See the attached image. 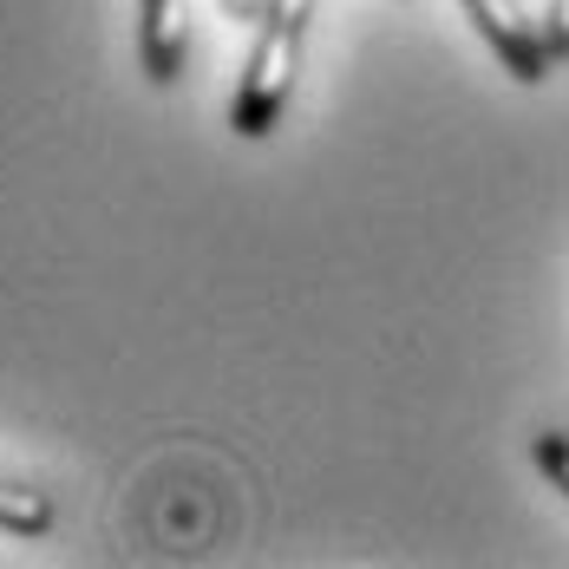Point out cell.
Listing matches in <instances>:
<instances>
[{"label":"cell","mask_w":569,"mask_h":569,"mask_svg":"<svg viewBox=\"0 0 569 569\" xmlns=\"http://www.w3.org/2000/svg\"><path fill=\"white\" fill-rule=\"evenodd\" d=\"M465 20L485 33V47L498 53V66L511 72L517 86H543L550 79V47H543V20H530L523 0H458Z\"/></svg>","instance_id":"cell-1"},{"label":"cell","mask_w":569,"mask_h":569,"mask_svg":"<svg viewBox=\"0 0 569 569\" xmlns=\"http://www.w3.org/2000/svg\"><path fill=\"white\" fill-rule=\"evenodd\" d=\"M138 59L151 86H177L190 59V0H138Z\"/></svg>","instance_id":"cell-2"},{"label":"cell","mask_w":569,"mask_h":569,"mask_svg":"<svg viewBox=\"0 0 569 569\" xmlns=\"http://www.w3.org/2000/svg\"><path fill=\"white\" fill-rule=\"evenodd\" d=\"M0 530H13V537H47V530H53V498L33 491V485L0 478Z\"/></svg>","instance_id":"cell-3"},{"label":"cell","mask_w":569,"mask_h":569,"mask_svg":"<svg viewBox=\"0 0 569 569\" xmlns=\"http://www.w3.org/2000/svg\"><path fill=\"white\" fill-rule=\"evenodd\" d=\"M530 458H537V471L569 498V432H537L530 439Z\"/></svg>","instance_id":"cell-4"},{"label":"cell","mask_w":569,"mask_h":569,"mask_svg":"<svg viewBox=\"0 0 569 569\" xmlns=\"http://www.w3.org/2000/svg\"><path fill=\"white\" fill-rule=\"evenodd\" d=\"M543 47H550L557 66L569 59V0H550V7H543Z\"/></svg>","instance_id":"cell-5"},{"label":"cell","mask_w":569,"mask_h":569,"mask_svg":"<svg viewBox=\"0 0 569 569\" xmlns=\"http://www.w3.org/2000/svg\"><path fill=\"white\" fill-rule=\"evenodd\" d=\"M229 20H262V0H223Z\"/></svg>","instance_id":"cell-6"}]
</instances>
